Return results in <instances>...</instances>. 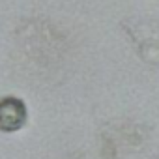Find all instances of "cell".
I'll list each match as a JSON object with an SVG mask.
<instances>
[{
  "instance_id": "1",
  "label": "cell",
  "mask_w": 159,
  "mask_h": 159,
  "mask_svg": "<svg viewBox=\"0 0 159 159\" xmlns=\"http://www.w3.org/2000/svg\"><path fill=\"white\" fill-rule=\"evenodd\" d=\"M26 124V105L19 98L0 99V131H19Z\"/></svg>"
}]
</instances>
